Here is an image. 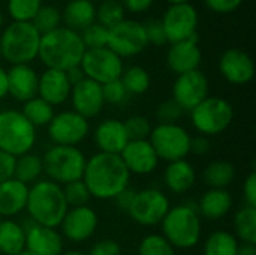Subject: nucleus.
Wrapping results in <instances>:
<instances>
[{"label":"nucleus","instance_id":"obj_3","mask_svg":"<svg viewBox=\"0 0 256 255\" xmlns=\"http://www.w3.org/2000/svg\"><path fill=\"white\" fill-rule=\"evenodd\" d=\"M26 209L34 224L57 228L69 207L60 185L51 180H40L34 182L32 188H28Z\"/></svg>","mask_w":256,"mask_h":255},{"label":"nucleus","instance_id":"obj_14","mask_svg":"<svg viewBox=\"0 0 256 255\" xmlns=\"http://www.w3.org/2000/svg\"><path fill=\"white\" fill-rule=\"evenodd\" d=\"M88 134V120L75 113L74 110L54 114L48 123V135L56 146H74L80 144Z\"/></svg>","mask_w":256,"mask_h":255},{"label":"nucleus","instance_id":"obj_18","mask_svg":"<svg viewBox=\"0 0 256 255\" xmlns=\"http://www.w3.org/2000/svg\"><path fill=\"white\" fill-rule=\"evenodd\" d=\"M120 158L130 174L146 176L158 168L159 158L148 140H130L122 150Z\"/></svg>","mask_w":256,"mask_h":255},{"label":"nucleus","instance_id":"obj_56","mask_svg":"<svg viewBox=\"0 0 256 255\" xmlns=\"http://www.w3.org/2000/svg\"><path fill=\"white\" fill-rule=\"evenodd\" d=\"M170 5H182V3H190V0H165Z\"/></svg>","mask_w":256,"mask_h":255},{"label":"nucleus","instance_id":"obj_42","mask_svg":"<svg viewBox=\"0 0 256 255\" xmlns=\"http://www.w3.org/2000/svg\"><path fill=\"white\" fill-rule=\"evenodd\" d=\"M184 114V110L172 99H166L160 102L156 108V119L160 125H170V123H177Z\"/></svg>","mask_w":256,"mask_h":255},{"label":"nucleus","instance_id":"obj_6","mask_svg":"<svg viewBox=\"0 0 256 255\" xmlns=\"http://www.w3.org/2000/svg\"><path fill=\"white\" fill-rule=\"evenodd\" d=\"M84 153L74 146H52L42 156V170L51 182L66 185L81 180L86 168Z\"/></svg>","mask_w":256,"mask_h":255},{"label":"nucleus","instance_id":"obj_11","mask_svg":"<svg viewBox=\"0 0 256 255\" xmlns=\"http://www.w3.org/2000/svg\"><path fill=\"white\" fill-rule=\"evenodd\" d=\"M106 47L120 59H129L141 54L148 47L142 23L124 18L117 26L108 29Z\"/></svg>","mask_w":256,"mask_h":255},{"label":"nucleus","instance_id":"obj_33","mask_svg":"<svg viewBox=\"0 0 256 255\" xmlns=\"http://www.w3.org/2000/svg\"><path fill=\"white\" fill-rule=\"evenodd\" d=\"M234 230L240 240L256 245V209L244 206L234 215Z\"/></svg>","mask_w":256,"mask_h":255},{"label":"nucleus","instance_id":"obj_8","mask_svg":"<svg viewBox=\"0 0 256 255\" xmlns=\"http://www.w3.org/2000/svg\"><path fill=\"white\" fill-rule=\"evenodd\" d=\"M232 119V105L219 96H207L194 110H190V122L194 128L204 137L222 134L230 128Z\"/></svg>","mask_w":256,"mask_h":255},{"label":"nucleus","instance_id":"obj_59","mask_svg":"<svg viewBox=\"0 0 256 255\" xmlns=\"http://www.w3.org/2000/svg\"><path fill=\"white\" fill-rule=\"evenodd\" d=\"M16 255H33V254H32V252H28L27 249H24V251H21L20 254H16Z\"/></svg>","mask_w":256,"mask_h":255},{"label":"nucleus","instance_id":"obj_57","mask_svg":"<svg viewBox=\"0 0 256 255\" xmlns=\"http://www.w3.org/2000/svg\"><path fill=\"white\" fill-rule=\"evenodd\" d=\"M62 255H87V254H84V252H81V251H68V252H63Z\"/></svg>","mask_w":256,"mask_h":255},{"label":"nucleus","instance_id":"obj_23","mask_svg":"<svg viewBox=\"0 0 256 255\" xmlns=\"http://www.w3.org/2000/svg\"><path fill=\"white\" fill-rule=\"evenodd\" d=\"M70 90L72 84L64 71L45 69L39 77L38 96L52 107L64 104L70 96Z\"/></svg>","mask_w":256,"mask_h":255},{"label":"nucleus","instance_id":"obj_12","mask_svg":"<svg viewBox=\"0 0 256 255\" xmlns=\"http://www.w3.org/2000/svg\"><path fill=\"white\" fill-rule=\"evenodd\" d=\"M80 68L82 69L86 78L93 80L100 86L112 80H118L124 71L123 59H120L108 47L86 50Z\"/></svg>","mask_w":256,"mask_h":255},{"label":"nucleus","instance_id":"obj_43","mask_svg":"<svg viewBox=\"0 0 256 255\" xmlns=\"http://www.w3.org/2000/svg\"><path fill=\"white\" fill-rule=\"evenodd\" d=\"M124 129L128 132L129 141L130 140H148L152 132V125L144 116H132L126 119Z\"/></svg>","mask_w":256,"mask_h":255},{"label":"nucleus","instance_id":"obj_25","mask_svg":"<svg viewBox=\"0 0 256 255\" xmlns=\"http://www.w3.org/2000/svg\"><path fill=\"white\" fill-rule=\"evenodd\" d=\"M28 185L9 179L0 183V218H10L21 213L27 206Z\"/></svg>","mask_w":256,"mask_h":255},{"label":"nucleus","instance_id":"obj_55","mask_svg":"<svg viewBox=\"0 0 256 255\" xmlns=\"http://www.w3.org/2000/svg\"><path fill=\"white\" fill-rule=\"evenodd\" d=\"M237 255H256V246L255 245H250V243L238 245Z\"/></svg>","mask_w":256,"mask_h":255},{"label":"nucleus","instance_id":"obj_61","mask_svg":"<svg viewBox=\"0 0 256 255\" xmlns=\"http://www.w3.org/2000/svg\"><path fill=\"white\" fill-rule=\"evenodd\" d=\"M0 224H2V218H0Z\"/></svg>","mask_w":256,"mask_h":255},{"label":"nucleus","instance_id":"obj_45","mask_svg":"<svg viewBox=\"0 0 256 255\" xmlns=\"http://www.w3.org/2000/svg\"><path fill=\"white\" fill-rule=\"evenodd\" d=\"M142 26H144V30H146V36H147L148 44L156 45V47H160V45L168 44L166 42V38H165V32H164V27H162L160 20L150 18L146 23H142Z\"/></svg>","mask_w":256,"mask_h":255},{"label":"nucleus","instance_id":"obj_51","mask_svg":"<svg viewBox=\"0 0 256 255\" xmlns=\"http://www.w3.org/2000/svg\"><path fill=\"white\" fill-rule=\"evenodd\" d=\"M190 152L198 155V156L207 155L210 152V141H208V138L204 137V135L190 138Z\"/></svg>","mask_w":256,"mask_h":255},{"label":"nucleus","instance_id":"obj_4","mask_svg":"<svg viewBox=\"0 0 256 255\" xmlns=\"http://www.w3.org/2000/svg\"><path fill=\"white\" fill-rule=\"evenodd\" d=\"M160 225L164 231L162 236L171 243L174 249H190L201 239V216L194 206L180 204L171 207Z\"/></svg>","mask_w":256,"mask_h":255},{"label":"nucleus","instance_id":"obj_22","mask_svg":"<svg viewBox=\"0 0 256 255\" xmlns=\"http://www.w3.org/2000/svg\"><path fill=\"white\" fill-rule=\"evenodd\" d=\"M63 246V236L56 228L33 222L26 230V249L33 255H62Z\"/></svg>","mask_w":256,"mask_h":255},{"label":"nucleus","instance_id":"obj_48","mask_svg":"<svg viewBox=\"0 0 256 255\" xmlns=\"http://www.w3.org/2000/svg\"><path fill=\"white\" fill-rule=\"evenodd\" d=\"M15 158L0 150V183L14 177Z\"/></svg>","mask_w":256,"mask_h":255},{"label":"nucleus","instance_id":"obj_46","mask_svg":"<svg viewBox=\"0 0 256 255\" xmlns=\"http://www.w3.org/2000/svg\"><path fill=\"white\" fill-rule=\"evenodd\" d=\"M87 255H122V248L112 239H102L92 246Z\"/></svg>","mask_w":256,"mask_h":255},{"label":"nucleus","instance_id":"obj_16","mask_svg":"<svg viewBox=\"0 0 256 255\" xmlns=\"http://www.w3.org/2000/svg\"><path fill=\"white\" fill-rule=\"evenodd\" d=\"M62 234L74 242L81 243L88 240L98 228V215L88 206L68 209L62 224Z\"/></svg>","mask_w":256,"mask_h":255},{"label":"nucleus","instance_id":"obj_1","mask_svg":"<svg viewBox=\"0 0 256 255\" xmlns=\"http://www.w3.org/2000/svg\"><path fill=\"white\" fill-rule=\"evenodd\" d=\"M130 173L120 155L96 153L86 162L82 182L92 197L98 200H112L129 188Z\"/></svg>","mask_w":256,"mask_h":255},{"label":"nucleus","instance_id":"obj_30","mask_svg":"<svg viewBox=\"0 0 256 255\" xmlns=\"http://www.w3.org/2000/svg\"><path fill=\"white\" fill-rule=\"evenodd\" d=\"M236 179V167L226 161H214L204 170V182L212 189H226Z\"/></svg>","mask_w":256,"mask_h":255},{"label":"nucleus","instance_id":"obj_53","mask_svg":"<svg viewBox=\"0 0 256 255\" xmlns=\"http://www.w3.org/2000/svg\"><path fill=\"white\" fill-rule=\"evenodd\" d=\"M66 75H68V80H69V83H70L72 86L76 84V83H80L81 80L86 78V75H84V72H82V69H81L80 66H75V68L68 69V71H66Z\"/></svg>","mask_w":256,"mask_h":255},{"label":"nucleus","instance_id":"obj_29","mask_svg":"<svg viewBox=\"0 0 256 255\" xmlns=\"http://www.w3.org/2000/svg\"><path fill=\"white\" fill-rule=\"evenodd\" d=\"M26 249V230L12 219L0 224V252L16 255Z\"/></svg>","mask_w":256,"mask_h":255},{"label":"nucleus","instance_id":"obj_44","mask_svg":"<svg viewBox=\"0 0 256 255\" xmlns=\"http://www.w3.org/2000/svg\"><path fill=\"white\" fill-rule=\"evenodd\" d=\"M102 96H104V102L118 105L128 99L129 93L126 92L122 80L118 78V80H112L110 83L102 84Z\"/></svg>","mask_w":256,"mask_h":255},{"label":"nucleus","instance_id":"obj_58","mask_svg":"<svg viewBox=\"0 0 256 255\" xmlns=\"http://www.w3.org/2000/svg\"><path fill=\"white\" fill-rule=\"evenodd\" d=\"M3 24H4V17H3V14L0 12V27H3Z\"/></svg>","mask_w":256,"mask_h":255},{"label":"nucleus","instance_id":"obj_54","mask_svg":"<svg viewBox=\"0 0 256 255\" xmlns=\"http://www.w3.org/2000/svg\"><path fill=\"white\" fill-rule=\"evenodd\" d=\"M8 96V71L0 66V99Z\"/></svg>","mask_w":256,"mask_h":255},{"label":"nucleus","instance_id":"obj_32","mask_svg":"<svg viewBox=\"0 0 256 255\" xmlns=\"http://www.w3.org/2000/svg\"><path fill=\"white\" fill-rule=\"evenodd\" d=\"M21 113L34 128L48 126V123L52 120V117L56 114L54 107L50 105L48 102H45L44 99H40L39 96L24 102Z\"/></svg>","mask_w":256,"mask_h":255},{"label":"nucleus","instance_id":"obj_31","mask_svg":"<svg viewBox=\"0 0 256 255\" xmlns=\"http://www.w3.org/2000/svg\"><path fill=\"white\" fill-rule=\"evenodd\" d=\"M44 173L42 170V158L34 153H26L22 156L15 158V170L14 179L28 185L38 182L39 176Z\"/></svg>","mask_w":256,"mask_h":255},{"label":"nucleus","instance_id":"obj_21","mask_svg":"<svg viewBox=\"0 0 256 255\" xmlns=\"http://www.w3.org/2000/svg\"><path fill=\"white\" fill-rule=\"evenodd\" d=\"M39 75L30 65H14L8 71V95L18 102L38 96Z\"/></svg>","mask_w":256,"mask_h":255},{"label":"nucleus","instance_id":"obj_15","mask_svg":"<svg viewBox=\"0 0 256 255\" xmlns=\"http://www.w3.org/2000/svg\"><path fill=\"white\" fill-rule=\"evenodd\" d=\"M210 84L206 74L200 69L177 75L172 84V99L184 110H194L208 96Z\"/></svg>","mask_w":256,"mask_h":255},{"label":"nucleus","instance_id":"obj_17","mask_svg":"<svg viewBox=\"0 0 256 255\" xmlns=\"http://www.w3.org/2000/svg\"><path fill=\"white\" fill-rule=\"evenodd\" d=\"M222 77L236 86L248 84L255 77V63L249 53L240 48H228L219 59Z\"/></svg>","mask_w":256,"mask_h":255},{"label":"nucleus","instance_id":"obj_37","mask_svg":"<svg viewBox=\"0 0 256 255\" xmlns=\"http://www.w3.org/2000/svg\"><path fill=\"white\" fill-rule=\"evenodd\" d=\"M60 23H62V12L51 5H42L38 14L34 15V18L32 20L33 27L38 30L40 36L58 29Z\"/></svg>","mask_w":256,"mask_h":255},{"label":"nucleus","instance_id":"obj_49","mask_svg":"<svg viewBox=\"0 0 256 255\" xmlns=\"http://www.w3.org/2000/svg\"><path fill=\"white\" fill-rule=\"evenodd\" d=\"M243 195H244V201L246 206L249 207H255L256 209V173L252 171L243 185Z\"/></svg>","mask_w":256,"mask_h":255},{"label":"nucleus","instance_id":"obj_50","mask_svg":"<svg viewBox=\"0 0 256 255\" xmlns=\"http://www.w3.org/2000/svg\"><path fill=\"white\" fill-rule=\"evenodd\" d=\"M124 11H129L132 14H142L146 11H148L153 5L154 0H118Z\"/></svg>","mask_w":256,"mask_h":255},{"label":"nucleus","instance_id":"obj_52","mask_svg":"<svg viewBox=\"0 0 256 255\" xmlns=\"http://www.w3.org/2000/svg\"><path fill=\"white\" fill-rule=\"evenodd\" d=\"M134 195H135V191L130 189V188H126L123 192H120V194L114 198L116 203H117V207H118L120 210H124V212H126V210L129 209L132 200H134Z\"/></svg>","mask_w":256,"mask_h":255},{"label":"nucleus","instance_id":"obj_39","mask_svg":"<svg viewBox=\"0 0 256 255\" xmlns=\"http://www.w3.org/2000/svg\"><path fill=\"white\" fill-rule=\"evenodd\" d=\"M138 255H176V249L162 234H148L141 240Z\"/></svg>","mask_w":256,"mask_h":255},{"label":"nucleus","instance_id":"obj_19","mask_svg":"<svg viewBox=\"0 0 256 255\" xmlns=\"http://www.w3.org/2000/svg\"><path fill=\"white\" fill-rule=\"evenodd\" d=\"M69 98L74 111L87 120L96 117L102 111L105 104L102 96V86L88 78H84L80 83L74 84Z\"/></svg>","mask_w":256,"mask_h":255},{"label":"nucleus","instance_id":"obj_7","mask_svg":"<svg viewBox=\"0 0 256 255\" xmlns=\"http://www.w3.org/2000/svg\"><path fill=\"white\" fill-rule=\"evenodd\" d=\"M36 143V128L16 110L0 111V150L18 158L30 153Z\"/></svg>","mask_w":256,"mask_h":255},{"label":"nucleus","instance_id":"obj_24","mask_svg":"<svg viewBox=\"0 0 256 255\" xmlns=\"http://www.w3.org/2000/svg\"><path fill=\"white\" fill-rule=\"evenodd\" d=\"M93 140L99 152L120 155L129 143L124 123L118 119H106L96 126Z\"/></svg>","mask_w":256,"mask_h":255},{"label":"nucleus","instance_id":"obj_27","mask_svg":"<svg viewBox=\"0 0 256 255\" xmlns=\"http://www.w3.org/2000/svg\"><path fill=\"white\" fill-rule=\"evenodd\" d=\"M62 21L75 32L84 30L96 23V5L93 0H69L62 11Z\"/></svg>","mask_w":256,"mask_h":255},{"label":"nucleus","instance_id":"obj_10","mask_svg":"<svg viewBox=\"0 0 256 255\" xmlns=\"http://www.w3.org/2000/svg\"><path fill=\"white\" fill-rule=\"evenodd\" d=\"M171 209L168 197L154 188L135 191L134 200L126 210L130 219L144 227H153L164 221Z\"/></svg>","mask_w":256,"mask_h":255},{"label":"nucleus","instance_id":"obj_35","mask_svg":"<svg viewBox=\"0 0 256 255\" xmlns=\"http://www.w3.org/2000/svg\"><path fill=\"white\" fill-rule=\"evenodd\" d=\"M129 95H142L150 87V74L142 66H130L120 77Z\"/></svg>","mask_w":256,"mask_h":255},{"label":"nucleus","instance_id":"obj_60","mask_svg":"<svg viewBox=\"0 0 256 255\" xmlns=\"http://www.w3.org/2000/svg\"><path fill=\"white\" fill-rule=\"evenodd\" d=\"M96 2H99V3H100V2H105V0H96Z\"/></svg>","mask_w":256,"mask_h":255},{"label":"nucleus","instance_id":"obj_47","mask_svg":"<svg viewBox=\"0 0 256 255\" xmlns=\"http://www.w3.org/2000/svg\"><path fill=\"white\" fill-rule=\"evenodd\" d=\"M204 3L216 14H231L242 6L243 0H204Z\"/></svg>","mask_w":256,"mask_h":255},{"label":"nucleus","instance_id":"obj_28","mask_svg":"<svg viewBox=\"0 0 256 255\" xmlns=\"http://www.w3.org/2000/svg\"><path fill=\"white\" fill-rule=\"evenodd\" d=\"M195 180H196L195 168L186 159L170 162L164 173V182L166 188L174 194L188 192L195 185Z\"/></svg>","mask_w":256,"mask_h":255},{"label":"nucleus","instance_id":"obj_26","mask_svg":"<svg viewBox=\"0 0 256 255\" xmlns=\"http://www.w3.org/2000/svg\"><path fill=\"white\" fill-rule=\"evenodd\" d=\"M232 207V197L226 189H208L202 194L196 210L200 216L208 221H218L230 213Z\"/></svg>","mask_w":256,"mask_h":255},{"label":"nucleus","instance_id":"obj_5","mask_svg":"<svg viewBox=\"0 0 256 255\" xmlns=\"http://www.w3.org/2000/svg\"><path fill=\"white\" fill-rule=\"evenodd\" d=\"M40 35L32 23L12 21L0 36L2 57L14 65H28L38 57Z\"/></svg>","mask_w":256,"mask_h":255},{"label":"nucleus","instance_id":"obj_2","mask_svg":"<svg viewBox=\"0 0 256 255\" xmlns=\"http://www.w3.org/2000/svg\"><path fill=\"white\" fill-rule=\"evenodd\" d=\"M86 53V47L80 36V32L60 26L58 29L40 36L38 57L46 66V69L68 71L80 66Z\"/></svg>","mask_w":256,"mask_h":255},{"label":"nucleus","instance_id":"obj_20","mask_svg":"<svg viewBox=\"0 0 256 255\" xmlns=\"http://www.w3.org/2000/svg\"><path fill=\"white\" fill-rule=\"evenodd\" d=\"M201 60L202 53L198 45V35L190 39L171 44L166 53V66L177 75L198 69Z\"/></svg>","mask_w":256,"mask_h":255},{"label":"nucleus","instance_id":"obj_38","mask_svg":"<svg viewBox=\"0 0 256 255\" xmlns=\"http://www.w3.org/2000/svg\"><path fill=\"white\" fill-rule=\"evenodd\" d=\"M42 5V0H8L6 8L12 21L32 23Z\"/></svg>","mask_w":256,"mask_h":255},{"label":"nucleus","instance_id":"obj_40","mask_svg":"<svg viewBox=\"0 0 256 255\" xmlns=\"http://www.w3.org/2000/svg\"><path fill=\"white\" fill-rule=\"evenodd\" d=\"M63 195L66 200L68 207H80V206H87L88 200L92 198L86 183L81 180H75L70 183H66L62 186Z\"/></svg>","mask_w":256,"mask_h":255},{"label":"nucleus","instance_id":"obj_41","mask_svg":"<svg viewBox=\"0 0 256 255\" xmlns=\"http://www.w3.org/2000/svg\"><path fill=\"white\" fill-rule=\"evenodd\" d=\"M80 36L82 39V44L86 50H94V48H104L108 42V29L104 26L93 23L84 30L80 32Z\"/></svg>","mask_w":256,"mask_h":255},{"label":"nucleus","instance_id":"obj_9","mask_svg":"<svg viewBox=\"0 0 256 255\" xmlns=\"http://www.w3.org/2000/svg\"><path fill=\"white\" fill-rule=\"evenodd\" d=\"M190 135L178 123L158 125L152 128L148 141L159 159L174 162L184 159L190 153Z\"/></svg>","mask_w":256,"mask_h":255},{"label":"nucleus","instance_id":"obj_34","mask_svg":"<svg viewBox=\"0 0 256 255\" xmlns=\"http://www.w3.org/2000/svg\"><path fill=\"white\" fill-rule=\"evenodd\" d=\"M238 240L230 231H214L204 243V255H237Z\"/></svg>","mask_w":256,"mask_h":255},{"label":"nucleus","instance_id":"obj_13","mask_svg":"<svg viewBox=\"0 0 256 255\" xmlns=\"http://www.w3.org/2000/svg\"><path fill=\"white\" fill-rule=\"evenodd\" d=\"M165 38L168 44L182 42L196 36V29L200 23L198 11L192 3L170 5L160 18Z\"/></svg>","mask_w":256,"mask_h":255},{"label":"nucleus","instance_id":"obj_36","mask_svg":"<svg viewBox=\"0 0 256 255\" xmlns=\"http://www.w3.org/2000/svg\"><path fill=\"white\" fill-rule=\"evenodd\" d=\"M124 8L118 0H105L96 6V23L105 29H111L124 20Z\"/></svg>","mask_w":256,"mask_h":255},{"label":"nucleus","instance_id":"obj_62","mask_svg":"<svg viewBox=\"0 0 256 255\" xmlns=\"http://www.w3.org/2000/svg\"><path fill=\"white\" fill-rule=\"evenodd\" d=\"M0 57H2V53H0Z\"/></svg>","mask_w":256,"mask_h":255}]
</instances>
